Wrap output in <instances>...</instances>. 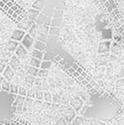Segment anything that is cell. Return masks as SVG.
I'll return each mask as SVG.
<instances>
[{"instance_id":"obj_29","label":"cell","mask_w":124,"mask_h":125,"mask_svg":"<svg viewBox=\"0 0 124 125\" xmlns=\"http://www.w3.org/2000/svg\"><path fill=\"white\" fill-rule=\"evenodd\" d=\"M44 101L51 103L52 101V94L50 92H44Z\"/></svg>"},{"instance_id":"obj_56","label":"cell","mask_w":124,"mask_h":125,"mask_svg":"<svg viewBox=\"0 0 124 125\" xmlns=\"http://www.w3.org/2000/svg\"><path fill=\"white\" fill-rule=\"evenodd\" d=\"M18 125H19V124H18Z\"/></svg>"},{"instance_id":"obj_49","label":"cell","mask_w":124,"mask_h":125,"mask_svg":"<svg viewBox=\"0 0 124 125\" xmlns=\"http://www.w3.org/2000/svg\"><path fill=\"white\" fill-rule=\"evenodd\" d=\"M5 5H6L5 3H4V2H3V1L1 0V1H0V8L2 9V8H3V7H4V6H5Z\"/></svg>"},{"instance_id":"obj_21","label":"cell","mask_w":124,"mask_h":125,"mask_svg":"<svg viewBox=\"0 0 124 125\" xmlns=\"http://www.w3.org/2000/svg\"><path fill=\"white\" fill-rule=\"evenodd\" d=\"M35 98L36 100H37L38 102H42L44 101V92L41 90H37L35 93Z\"/></svg>"},{"instance_id":"obj_11","label":"cell","mask_w":124,"mask_h":125,"mask_svg":"<svg viewBox=\"0 0 124 125\" xmlns=\"http://www.w3.org/2000/svg\"><path fill=\"white\" fill-rule=\"evenodd\" d=\"M39 10H35V9H30L29 10L27 11V18H28V20H31V21H36V18L38 17L39 15Z\"/></svg>"},{"instance_id":"obj_8","label":"cell","mask_w":124,"mask_h":125,"mask_svg":"<svg viewBox=\"0 0 124 125\" xmlns=\"http://www.w3.org/2000/svg\"><path fill=\"white\" fill-rule=\"evenodd\" d=\"M14 76H15V71H14V69L11 67L10 65H8V66L4 69V71H3V77H4V78L10 81V80H11L12 78H14Z\"/></svg>"},{"instance_id":"obj_2","label":"cell","mask_w":124,"mask_h":125,"mask_svg":"<svg viewBox=\"0 0 124 125\" xmlns=\"http://www.w3.org/2000/svg\"><path fill=\"white\" fill-rule=\"evenodd\" d=\"M34 42H35V38L33 37H31V36L27 33V34H25V36L23 37V38L21 39V44L25 48V49H27V50L29 51V50H31V48H33Z\"/></svg>"},{"instance_id":"obj_27","label":"cell","mask_w":124,"mask_h":125,"mask_svg":"<svg viewBox=\"0 0 124 125\" xmlns=\"http://www.w3.org/2000/svg\"><path fill=\"white\" fill-rule=\"evenodd\" d=\"M49 34L51 36H58L60 34V27H52V26H51V28L49 30Z\"/></svg>"},{"instance_id":"obj_5","label":"cell","mask_w":124,"mask_h":125,"mask_svg":"<svg viewBox=\"0 0 124 125\" xmlns=\"http://www.w3.org/2000/svg\"><path fill=\"white\" fill-rule=\"evenodd\" d=\"M25 34H26L25 31L17 28V29H15L14 31L12 32V34H11V39H13V40H15V41L20 42V41H21V39L23 38V37L25 36Z\"/></svg>"},{"instance_id":"obj_43","label":"cell","mask_w":124,"mask_h":125,"mask_svg":"<svg viewBox=\"0 0 124 125\" xmlns=\"http://www.w3.org/2000/svg\"><path fill=\"white\" fill-rule=\"evenodd\" d=\"M93 125H105L103 122H102V121H100V120H97L96 122H93Z\"/></svg>"},{"instance_id":"obj_19","label":"cell","mask_w":124,"mask_h":125,"mask_svg":"<svg viewBox=\"0 0 124 125\" xmlns=\"http://www.w3.org/2000/svg\"><path fill=\"white\" fill-rule=\"evenodd\" d=\"M10 81L4 78L3 81H2V85H1V90L6 92V93H10Z\"/></svg>"},{"instance_id":"obj_33","label":"cell","mask_w":124,"mask_h":125,"mask_svg":"<svg viewBox=\"0 0 124 125\" xmlns=\"http://www.w3.org/2000/svg\"><path fill=\"white\" fill-rule=\"evenodd\" d=\"M67 121H66V120L64 119V118H60L59 120H57L56 124L55 125H67Z\"/></svg>"},{"instance_id":"obj_51","label":"cell","mask_w":124,"mask_h":125,"mask_svg":"<svg viewBox=\"0 0 124 125\" xmlns=\"http://www.w3.org/2000/svg\"><path fill=\"white\" fill-rule=\"evenodd\" d=\"M10 122L11 121H8V120H7V121H4V124L5 125H10Z\"/></svg>"},{"instance_id":"obj_39","label":"cell","mask_w":124,"mask_h":125,"mask_svg":"<svg viewBox=\"0 0 124 125\" xmlns=\"http://www.w3.org/2000/svg\"><path fill=\"white\" fill-rule=\"evenodd\" d=\"M84 79H85V78H84V77H82L81 75H79V76H78V78H77V80H78V81L79 82V83H80V82H81L82 80H84Z\"/></svg>"},{"instance_id":"obj_6","label":"cell","mask_w":124,"mask_h":125,"mask_svg":"<svg viewBox=\"0 0 124 125\" xmlns=\"http://www.w3.org/2000/svg\"><path fill=\"white\" fill-rule=\"evenodd\" d=\"M35 22L34 21H31V20H27V19H22V21L18 22V28L19 29H21L23 31H27L31 28V26L34 24Z\"/></svg>"},{"instance_id":"obj_4","label":"cell","mask_w":124,"mask_h":125,"mask_svg":"<svg viewBox=\"0 0 124 125\" xmlns=\"http://www.w3.org/2000/svg\"><path fill=\"white\" fill-rule=\"evenodd\" d=\"M51 19H50V17H48V16H46L44 13H39V15H38V17L36 18V24L37 25H43V24H46V25H49L51 26Z\"/></svg>"},{"instance_id":"obj_3","label":"cell","mask_w":124,"mask_h":125,"mask_svg":"<svg viewBox=\"0 0 124 125\" xmlns=\"http://www.w3.org/2000/svg\"><path fill=\"white\" fill-rule=\"evenodd\" d=\"M63 116H64L63 118L66 120L67 123H71V122L73 121V120L75 119V117H76V111L73 109L72 107H70V106L66 105L65 108H64Z\"/></svg>"},{"instance_id":"obj_31","label":"cell","mask_w":124,"mask_h":125,"mask_svg":"<svg viewBox=\"0 0 124 125\" xmlns=\"http://www.w3.org/2000/svg\"><path fill=\"white\" fill-rule=\"evenodd\" d=\"M26 94H27V90H26L24 87H19L18 95H21V96H24V97H25Z\"/></svg>"},{"instance_id":"obj_20","label":"cell","mask_w":124,"mask_h":125,"mask_svg":"<svg viewBox=\"0 0 124 125\" xmlns=\"http://www.w3.org/2000/svg\"><path fill=\"white\" fill-rule=\"evenodd\" d=\"M52 65V61L50 60H43L41 61V64H40V68L41 69H50Z\"/></svg>"},{"instance_id":"obj_22","label":"cell","mask_w":124,"mask_h":125,"mask_svg":"<svg viewBox=\"0 0 124 125\" xmlns=\"http://www.w3.org/2000/svg\"><path fill=\"white\" fill-rule=\"evenodd\" d=\"M84 120H85V119L83 117H81V116L75 117V119L72 121V125H83Z\"/></svg>"},{"instance_id":"obj_40","label":"cell","mask_w":124,"mask_h":125,"mask_svg":"<svg viewBox=\"0 0 124 125\" xmlns=\"http://www.w3.org/2000/svg\"><path fill=\"white\" fill-rule=\"evenodd\" d=\"M19 8H20L19 6H18V5H16V4H14V5H13V6H12V7H11L10 9H11V10H13V11H16V10H18V9H19Z\"/></svg>"},{"instance_id":"obj_17","label":"cell","mask_w":124,"mask_h":125,"mask_svg":"<svg viewBox=\"0 0 124 125\" xmlns=\"http://www.w3.org/2000/svg\"><path fill=\"white\" fill-rule=\"evenodd\" d=\"M37 33H38V25L36 23H34L33 25L31 26V28L28 30V34L33 37L34 38H36V36H37Z\"/></svg>"},{"instance_id":"obj_32","label":"cell","mask_w":124,"mask_h":125,"mask_svg":"<svg viewBox=\"0 0 124 125\" xmlns=\"http://www.w3.org/2000/svg\"><path fill=\"white\" fill-rule=\"evenodd\" d=\"M35 93H36V91L35 90H28L27 91V94H26V97H30V98H33V99H35Z\"/></svg>"},{"instance_id":"obj_14","label":"cell","mask_w":124,"mask_h":125,"mask_svg":"<svg viewBox=\"0 0 124 125\" xmlns=\"http://www.w3.org/2000/svg\"><path fill=\"white\" fill-rule=\"evenodd\" d=\"M18 46H19V42L15 41L13 39H11V40H10L7 43V49L11 52H15L16 49H17Z\"/></svg>"},{"instance_id":"obj_50","label":"cell","mask_w":124,"mask_h":125,"mask_svg":"<svg viewBox=\"0 0 124 125\" xmlns=\"http://www.w3.org/2000/svg\"><path fill=\"white\" fill-rule=\"evenodd\" d=\"M80 75H81L82 77H84V78H86V77H87V73H86V72H84V71H83V72L80 74Z\"/></svg>"},{"instance_id":"obj_37","label":"cell","mask_w":124,"mask_h":125,"mask_svg":"<svg viewBox=\"0 0 124 125\" xmlns=\"http://www.w3.org/2000/svg\"><path fill=\"white\" fill-rule=\"evenodd\" d=\"M62 58L60 56V55H57V56H54V58H53V61L54 62H59L61 60H62Z\"/></svg>"},{"instance_id":"obj_47","label":"cell","mask_w":124,"mask_h":125,"mask_svg":"<svg viewBox=\"0 0 124 125\" xmlns=\"http://www.w3.org/2000/svg\"><path fill=\"white\" fill-rule=\"evenodd\" d=\"M76 71H77V72H78V73H79V74H81V73H82V72H83V69H82V67H80V66H78V69H77Z\"/></svg>"},{"instance_id":"obj_1","label":"cell","mask_w":124,"mask_h":125,"mask_svg":"<svg viewBox=\"0 0 124 125\" xmlns=\"http://www.w3.org/2000/svg\"><path fill=\"white\" fill-rule=\"evenodd\" d=\"M69 104H70V106L76 112H79L80 109L83 107V101L79 96H77V95L74 96L72 99L69 101Z\"/></svg>"},{"instance_id":"obj_9","label":"cell","mask_w":124,"mask_h":125,"mask_svg":"<svg viewBox=\"0 0 124 125\" xmlns=\"http://www.w3.org/2000/svg\"><path fill=\"white\" fill-rule=\"evenodd\" d=\"M25 102V97L24 96H21V95H17L15 101L13 102V105L16 106L17 111H21L22 110V105Z\"/></svg>"},{"instance_id":"obj_28","label":"cell","mask_w":124,"mask_h":125,"mask_svg":"<svg viewBox=\"0 0 124 125\" xmlns=\"http://www.w3.org/2000/svg\"><path fill=\"white\" fill-rule=\"evenodd\" d=\"M18 92H19V86L17 84H10V93L13 94H18Z\"/></svg>"},{"instance_id":"obj_54","label":"cell","mask_w":124,"mask_h":125,"mask_svg":"<svg viewBox=\"0 0 124 125\" xmlns=\"http://www.w3.org/2000/svg\"><path fill=\"white\" fill-rule=\"evenodd\" d=\"M0 93H1V89H0Z\"/></svg>"},{"instance_id":"obj_42","label":"cell","mask_w":124,"mask_h":125,"mask_svg":"<svg viewBox=\"0 0 124 125\" xmlns=\"http://www.w3.org/2000/svg\"><path fill=\"white\" fill-rule=\"evenodd\" d=\"M79 75H80V74L78 73V72H77V71H75V72H74V73L72 74V78H77L78 77V76H79Z\"/></svg>"},{"instance_id":"obj_16","label":"cell","mask_w":124,"mask_h":125,"mask_svg":"<svg viewBox=\"0 0 124 125\" xmlns=\"http://www.w3.org/2000/svg\"><path fill=\"white\" fill-rule=\"evenodd\" d=\"M43 56H44V52L33 49V51L31 52V57L36 58V59H39V60H43Z\"/></svg>"},{"instance_id":"obj_13","label":"cell","mask_w":124,"mask_h":125,"mask_svg":"<svg viewBox=\"0 0 124 125\" xmlns=\"http://www.w3.org/2000/svg\"><path fill=\"white\" fill-rule=\"evenodd\" d=\"M10 65L14 70L18 69V68L20 67V65H21V59H19L16 55L12 56V58L10 59Z\"/></svg>"},{"instance_id":"obj_30","label":"cell","mask_w":124,"mask_h":125,"mask_svg":"<svg viewBox=\"0 0 124 125\" xmlns=\"http://www.w3.org/2000/svg\"><path fill=\"white\" fill-rule=\"evenodd\" d=\"M52 16H53V18H61V19H62V10H54Z\"/></svg>"},{"instance_id":"obj_36","label":"cell","mask_w":124,"mask_h":125,"mask_svg":"<svg viewBox=\"0 0 124 125\" xmlns=\"http://www.w3.org/2000/svg\"><path fill=\"white\" fill-rule=\"evenodd\" d=\"M52 100H53L54 103H56V102H59V101L61 100V98H60L59 94H55L54 96H52Z\"/></svg>"},{"instance_id":"obj_18","label":"cell","mask_w":124,"mask_h":125,"mask_svg":"<svg viewBox=\"0 0 124 125\" xmlns=\"http://www.w3.org/2000/svg\"><path fill=\"white\" fill-rule=\"evenodd\" d=\"M41 61L42 60H39V59H36V58L31 57L30 61H29V63L31 66H34V67L36 68H40V64H41Z\"/></svg>"},{"instance_id":"obj_12","label":"cell","mask_w":124,"mask_h":125,"mask_svg":"<svg viewBox=\"0 0 124 125\" xmlns=\"http://www.w3.org/2000/svg\"><path fill=\"white\" fill-rule=\"evenodd\" d=\"M45 6H46V1L45 0H36L33 3L32 8L40 11V10H43V9L45 8Z\"/></svg>"},{"instance_id":"obj_53","label":"cell","mask_w":124,"mask_h":125,"mask_svg":"<svg viewBox=\"0 0 124 125\" xmlns=\"http://www.w3.org/2000/svg\"><path fill=\"white\" fill-rule=\"evenodd\" d=\"M4 124V122H3V121H0V125H3Z\"/></svg>"},{"instance_id":"obj_46","label":"cell","mask_w":124,"mask_h":125,"mask_svg":"<svg viewBox=\"0 0 124 125\" xmlns=\"http://www.w3.org/2000/svg\"><path fill=\"white\" fill-rule=\"evenodd\" d=\"M7 13H8V14H9L10 16H11L12 14H13V13H14V11L12 10H11L10 8V9H9V10L7 11Z\"/></svg>"},{"instance_id":"obj_25","label":"cell","mask_w":124,"mask_h":125,"mask_svg":"<svg viewBox=\"0 0 124 125\" xmlns=\"http://www.w3.org/2000/svg\"><path fill=\"white\" fill-rule=\"evenodd\" d=\"M49 76V69H39L38 70V74H37V77L38 78H47Z\"/></svg>"},{"instance_id":"obj_38","label":"cell","mask_w":124,"mask_h":125,"mask_svg":"<svg viewBox=\"0 0 124 125\" xmlns=\"http://www.w3.org/2000/svg\"><path fill=\"white\" fill-rule=\"evenodd\" d=\"M83 125H93V122L92 120H84V123Z\"/></svg>"},{"instance_id":"obj_55","label":"cell","mask_w":124,"mask_h":125,"mask_svg":"<svg viewBox=\"0 0 124 125\" xmlns=\"http://www.w3.org/2000/svg\"><path fill=\"white\" fill-rule=\"evenodd\" d=\"M3 125H5V124H3Z\"/></svg>"},{"instance_id":"obj_15","label":"cell","mask_w":124,"mask_h":125,"mask_svg":"<svg viewBox=\"0 0 124 125\" xmlns=\"http://www.w3.org/2000/svg\"><path fill=\"white\" fill-rule=\"evenodd\" d=\"M33 48L36 49V50H38V51H41V52H45V50H46V43L39 41V40H36V41L34 42Z\"/></svg>"},{"instance_id":"obj_52","label":"cell","mask_w":124,"mask_h":125,"mask_svg":"<svg viewBox=\"0 0 124 125\" xmlns=\"http://www.w3.org/2000/svg\"><path fill=\"white\" fill-rule=\"evenodd\" d=\"M2 1H3V2H4V3H5V4H7V3H8V2H9V1H10V0H2Z\"/></svg>"},{"instance_id":"obj_35","label":"cell","mask_w":124,"mask_h":125,"mask_svg":"<svg viewBox=\"0 0 124 125\" xmlns=\"http://www.w3.org/2000/svg\"><path fill=\"white\" fill-rule=\"evenodd\" d=\"M90 83L93 85V87H95V89H96V90H98V89H99V84L97 83L96 81H94L93 79H92V80L90 81Z\"/></svg>"},{"instance_id":"obj_45","label":"cell","mask_w":124,"mask_h":125,"mask_svg":"<svg viewBox=\"0 0 124 125\" xmlns=\"http://www.w3.org/2000/svg\"><path fill=\"white\" fill-rule=\"evenodd\" d=\"M71 66H72V67L74 68L75 70H77V69H78V66H79V65H78V63H76V62H74V63H72V65H71Z\"/></svg>"},{"instance_id":"obj_26","label":"cell","mask_w":124,"mask_h":125,"mask_svg":"<svg viewBox=\"0 0 124 125\" xmlns=\"http://www.w3.org/2000/svg\"><path fill=\"white\" fill-rule=\"evenodd\" d=\"M36 40H39V41H42L44 43H46L47 41V34H44V33H41V32H38L37 33V36H36Z\"/></svg>"},{"instance_id":"obj_24","label":"cell","mask_w":124,"mask_h":125,"mask_svg":"<svg viewBox=\"0 0 124 125\" xmlns=\"http://www.w3.org/2000/svg\"><path fill=\"white\" fill-rule=\"evenodd\" d=\"M61 24H62L61 18H53L51 21V26H52V27H60Z\"/></svg>"},{"instance_id":"obj_10","label":"cell","mask_w":124,"mask_h":125,"mask_svg":"<svg viewBox=\"0 0 124 125\" xmlns=\"http://www.w3.org/2000/svg\"><path fill=\"white\" fill-rule=\"evenodd\" d=\"M110 45H111V42L110 41L101 42L98 48V52L99 53H105V52H108L109 50H110Z\"/></svg>"},{"instance_id":"obj_48","label":"cell","mask_w":124,"mask_h":125,"mask_svg":"<svg viewBox=\"0 0 124 125\" xmlns=\"http://www.w3.org/2000/svg\"><path fill=\"white\" fill-rule=\"evenodd\" d=\"M9 9H10V8H9V7H8L7 5H5L4 7H3V8H2V10L5 11V12H7V11L9 10Z\"/></svg>"},{"instance_id":"obj_23","label":"cell","mask_w":124,"mask_h":125,"mask_svg":"<svg viewBox=\"0 0 124 125\" xmlns=\"http://www.w3.org/2000/svg\"><path fill=\"white\" fill-rule=\"evenodd\" d=\"M38 70H39V68L34 67V66L30 65V67L27 68V73L29 74V75H31V76H33V77H37Z\"/></svg>"},{"instance_id":"obj_44","label":"cell","mask_w":124,"mask_h":125,"mask_svg":"<svg viewBox=\"0 0 124 125\" xmlns=\"http://www.w3.org/2000/svg\"><path fill=\"white\" fill-rule=\"evenodd\" d=\"M59 63H60V65H61V66H63V65H64V64L66 63V62H65V60L62 59V60H61V61L59 62Z\"/></svg>"},{"instance_id":"obj_41","label":"cell","mask_w":124,"mask_h":125,"mask_svg":"<svg viewBox=\"0 0 124 125\" xmlns=\"http://www.w3.org/2000/svg\"><path fill=\"white\" fill-rule=\"evenodd\" d=\"M14 4H15V3H14V2H13V1H10H10H9V2H8V3H7V4H6V5L8 6V7H9V8H11V7H12V6L14 5Z\"/></svg>"},{"instance_id":"obj_34","label":"cell","mask_w":124,"mask_h":125,"mask_svg":"<svg viewBox=\"0 0 124 125\" xmlns=\"http://www.w3.org/2000/svg\"><path fill=\"white\" fill-rule=\"evenodd\" d=\"M35 77H33V76H31V75H29V76H27L25 78V80L26 81H28L30 84H34L35 83Z\"/></svg>"},{"instance_id":"obj_7","label":"cell","mask_w":124,"mask_h":125,"mask_svg":"<svg viewBox=\"0 0 124 125\" xmlns=\"http://www.w3.org/2000/svg\"><path fill=\"white\" fill-rule=\"evenodd\" d=\"M27 53H28V50L25 49L21 44H19V46L17 47V49H16V51H15L16 56L19 58V59L22 60V59H24V58L26 57Z\"/></svg>"}]
</instances>
